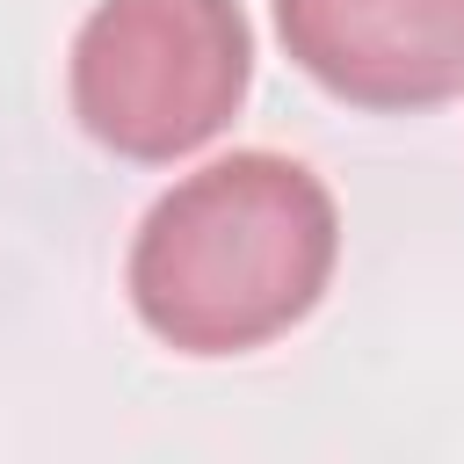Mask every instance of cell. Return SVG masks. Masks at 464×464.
<instances>
[{
  "label": "cell",
  "instance_id": "cell-1",
  "mask_svg": "<svg viewBox=\"0 0 464 464\" xmlns=\"http://www.w3.org/2000/svg\"><path fill=\"white\" fill-rule=\"evenodd\" d=\"M334 261V188L290 152H225L145 210L123 283L174 355H254L312 319Z\"/></svg>",
  "mask_w": 464,
  "mask_h": 464
},
{
  "label": "cell",
  "instance_id": "cell-2",
  "mask_svg": "<svg viewBox=\"0 0 464 464\" xmlns=\"http://www.w3.org/2000/svg\"><path fill=\"white\" fill-rule=\"evenodd\" d=\"M72 116L138 167L210 145L254 87V29L239 0H94L72 36Z\"/></svg>",
  "mask_w": 464,
  "mask_h": 464
},
{
  "label": "cell",
  "instance_id": "cell-3",
  "mask_svg": "<svg viewBox=\"0 0 464 464\" xmlns=\"http://www.w3.org/2000/svg\"><path fill=\"white\" fill-rule=\"evenodd\" d=\"M276 36L348 109L413 116L464 94V0H276Z\"/></svg>",
  "mask_w": 464,
  "mask_h": 464
}]
</instances>
